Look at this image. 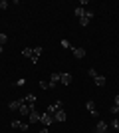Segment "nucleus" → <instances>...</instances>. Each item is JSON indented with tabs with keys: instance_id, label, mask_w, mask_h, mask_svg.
<instances>
[{
	"instance_id": "24",
	"label": "nucleus",
	"mask_w": 119,
	"mask_h": 133,
	"mask_svg": "<svg viewBox=\"0 0 119 133\" xmlns=\"http://www.w3.org/2000/svg\"><path fill=\"white\" fill-rule=\"evenodd\" d=\"M40 88H42V89H48V82H44V79H42V82H40Z\"/></svg>"
},
{
	"instance_id": "3",
	"label": "nucleus",
	"mask_w": 119,
	"mask_h": 133,
	"mask_svg": "<svg viewBox=\"0 0 119 133\" xmlns=\"http://www.w3.org/2000/svg\"><path fill=\"white\" fill-rule=\"evenodd\" d=\"M91 18H93V12H91V10H85V14L79 18V26H87V24L91 22Z\"/></svg>"
},
{
	"instance_id": "14",
	"label": "nucleus",
	"mask_w": 119,
	"mask_h": 133,
	"mask_svg": "<svg viewBox=\"0 0 119 133\" xmlns=\"http://www.w3.org/2000/svg\"><path fill=\"white\" fill-rule=\"evenodd\" d=\"M22 103H24V99H16V101H10V103H8V107H10L12 111H18Z\"/></svg>"
},
{
	"instance_id": "2",
	"label": "nucleus",
	"mask_w": 119,
	"mask_h": 133,
	"mask_svg": "<svg viewBox=\"0 0 119 133\" xmlns=\"http://www.w3.org/2000/svg\"><path fill=\"white\" fill-rule=\"evenodd\" d=\"M60 109H64V101H54V103H50V105H48V113H52V115H54V113H56V111H60Z\"/></svg>"
},
{
	"instance_id": "15",
	"label": "nucleus",
	"mask_w": 119,
	"mask_h": 133,
	"mask_svg": "<svg viewBox=\"0 0 119 133\" xmlns=\"http://www.w3.org/2000/svg\"><path fill=\"white\" fill-rule=\"evenodd\" d=\"M72 54H74L78 60H81V58L85 56V50H83V48H72Z\"/></svg>"
},
{
	"instance_id": "5",
	"label": "nucleus",
	"mask_w": 119,
	"mask_h": 133,
	"mask_svg": "<svg viewBox=\"0 0 119 133\" xmlns=\"http://www.w3.org/2000/svg\"><path fill=\"white\" fill-rule=\"evenodd\" d=\"M12 127H14V129H20V131H28V123L20 121V119H14V121H12Z\"/></svg>"
},
{
	"instance_id": "25",
	"label": "nucleus",
	"mask_w": 119,
	"mask_h": 133,
	"mask_svg": "<svg viewBox=\"0 0 119 133\" xmlns=\"http://www.w3.org/2000/svg\"><path fill=\"white\" fill-rule=\"evenodd\" d=\"M113 105H117V107H119V95H115V99H113Z\"/></svg>"
},
{
	"instance_id": "7",
	"label": "nucleus",
	"mask_w": 119,
	"mask_h": 133,
	"mask_svg": "<svg viewBox=\"0 0 119 133\" xmlns=\"http://www.w3.org/2000/svg\"><path fill=\"white\" fill-rule=\"evenodd\" d=\"M40 115L42 113H38V111H30V115H28V123H40Z\"/></svg>"
},
{
	"instance_id": "1",
	"label": "nucleus",
	"mask_w": 119,
	"mask_h": 133,
	"mask_svg": "<svg viewBox=\"0 0 119 133\" xmlns=\"http://www.w3.org/2000/svg\"><path fill=\"white\" fill-rule=\"evenodd\" d=\"M40 123H42L44 127H50L52 123H54V115H52V113H48V111H44V113L40 115Z\"/></svg>"
},
{
	"instance_id": "21",
	"label": "nucleus",
	"mask_w": 119,
	"mask_h": 133,
	"mask_svg": "<svg viewBox=\"0 0 119 133\" xmlns=\"http://www.w3.org/2000/svg\"><path fill=\"white\" fill-rule=\"evenodd\" d=\"M62 46L66 48V50H72V44H69L68 40H62Z\"/></svg>"
},
{
	"instance_id": "12",
	"label": "nucleus",
	"mask_w": 119,
	"mask_h": 133,
	"mask_svg": "<svg viewBox=\"0 0 119 133\" xmlns=\"http://www.w3.org/2000/svg\"><path fill=\"white\" fill-rule=\"evenodd\" d=\"M18 111H20V115H30V111H34V107H32V105H26V103H22Z\"/></svg>"
},
{
	"instance_id": "27",
	"label": "nucleus",
	"mask_w": 119,
	"mask_h": 133,
	"mask_svg": "<svg viewBox=\"0 0 119 133\" xmlns=\"http://www.w3.org/2000/svg\"><path fill=\"white\" fill-rule=\"evenodd\" d=\"M107 133H109V131H107Z\"/></svg>"
},
{
	"instance_id": "13",
	"label": "nucleus",
	"mask_w": 119,
	"mask_h": 133,
	"mask_svg": "<svg viewBox=\"0 0 119 133\" xmlns=\"http://www.w3.org/2000/svg\"><path fill=\"white\" fill-rule=\"evenodd\" d=\"M95 131L97 133H107V123L105 121H97L95 123Z\"/></svg>"
},
{
	"instance_id": "26",
	"label": "nucleus",
	"mask_w": 119,
	"mask_h": 133,
	"mask_svg": "<svg viewBox=\"0 0 119 133\" xmlns=\"http://www.w3.org/2000/svg\"><path fill=\"white\" fill-rule=\"evenodd\" d=\"M2 52H4V46H0V54H2Z\"/></svg>"
},
{
	"instance_id": "11",
	"label": "nucleus",
	"mask_w": 119,
	"mask_h": 133,
	"mask_svg": "<svg viewBox=\"0 0 119 133\" xmlns=\"http://www.w3.org/2000/svg\"><path fill=\"white\" fill-rule=\"evenodd\" d=\"M22 99H24V103H26V105H32V107H34V103H36V94H28L26 97H22Z\"/></svg>"
},
{
	"instance_id": "19",
	"label": "nucleus",
	"mask_w": 119,
	"mask_h": 133,
	"mask_svg": "<svg viewBox=\"0 0 119 133\" xmlns=\"http://www.w3.org/2000/svg\"><path fill=\"white\" fill-rule=\"evenodd\" d=\"M109 111H111V115H119V107L117 105H111V107H109Z\"/></svg>"
},
{
	"instance_id": "6",
	"label": "nucleus",
	"mask_w": 119,
	"mask_h": 133,
	"mask_svg": "<svg viewBox=\"0 0 119 133\" xmlns=\"http://www.w3.org/2000/svg\"><path fill=\"white\" fill-rule=\"evenodd\" d=\"M66 119H68V115H66V111H64V109H60V111H56V113H54V121L64 123Z\"/></svg>"
},
{
	"instance_id": "8",
	"label": "nucleus",
	"mask_w": 119,
	"mask_h": 133,
	"mask_svg": "<svg viewBox=\"0 0 119 133\" xmlns=\"http://www.w3.org/2000/svg\"><path fill=\"white\" fill-rule=\"evenodd\" d=\"M85 107H87V111H91V115H93V117H99L97 107H95V101H87V103H85Z\"/></svg>"
},
{
	"instance_id": "23",
	"label": "nucleus",
	"mask_w": 119,
	"mask_h": 133,
	"mask_svg": "<svg viewBox=\"0 0 119 133\" xmlns=\"http://www.w3.org/2000/svg\"><path fill=\"white\" fill-rule=\"evenodd\" d=\"M87 74H89L91 78H95V76H97V70H93V68H89V70H87Z\"/></svg>"
},
{
	"instance_id": "16",
	"label": "nucleus",
	"mask_w": 119,
	"mask_h": 133,
	"mask_svg": "<svg viewBox=\"0 0 119 133\" xmlns=\"http://www.w3.org/2000/svg\"><path fill=\"white\" fill-rule=\"evenodd\" d=\"M83 14H85V8H81V6H75V16L81 18Z\"/></svg>"
},
{
	"instance_id": "10",
	"label": "nucleus",
	"mask_w": 119,
	"mask_h": 133,
	"mask_svg": "<svg viewBox=\"0 0 119 133\" xmlns=\"http://www.w3.org/2000/svg\"><path fill=\"white\" fill-rule=\"evenodd\" d=\"M93 82H95V85H99V88H101V85H105V83H107V78H105V76H101V74H97L95 78H93Z\"/></svg>"
},
{
	"instance_id": "18",
	"label": "nucleus",
	"mask_w": 119,
	"mask_h": 133,
	"mask_svg": "<svg viewBox=\"0 0 119 133\" xmlns=\"http://www.w3.org/2000/svg\"><path fill=\"white\" fill-rule=\"evenodd\" d=\"M6 42H8V36H6L4 32H0V46H4Z\"/></svg>"
},
{
	"instance_id": "4",
	"label": "nucleus",
	"mask_w": 119,
	"mask_h": 133,
	"mask_svg": "<svg viewBox=\"0 0 119 133\" xmlns=\"http://www.w3.org/2000/svg\"><path fill=\"white\" fill-rule=\"evenodd\" d=\"M42 52H44V50H42L40 46H38V48H32V56H30V62H32V64H38L40 54H42Z\"/></svg>"
},
{
	"instance_id": "9",
	"label": "nucleus",
	"mask_w": 119,
	"mask_h": 133,
	"mask_svg": "<svg viewBox=\"0 0 119 133\" xmlns=\"http://www.w3.org/2000/svg\"><path fill=\"white\" fill-rule=\"evenodd\" d=\"M60 83H62V85H69V83H72V74H62V76H60Z\"/></svg>"
},
{
	"instance_id": "22",
	"label": "nucleus",
	"mask_w": 119,
	"mask_h": 133,
	"mask_svg": "<svg viewBox=\"0 0 119 133\" xmlns=\"http://www.w3.org/2000/svg\"><path fill=\"white\" fill-rule=\"evenodd\" d=\"M8 8V2L6 0H0V10H6Z\"/></svg>"
},
{
	"instance_id": "20",
	"label": "nucleus",
	"mask_w": 119,
	"mask_h": 133,
	"mask_svg": "<svg viewBox=\"0 0 119 133\" xmlns=\"http://www.w3.org/2000/svg\"><path fill=\"white\" fill-rule=\"evenodd\" d=\"M111 127H113L115 131H119V119H111Z\"/></svg>"
},
{
	"instance_id": "17",
	"label": "nucleus",
	"mask_w": 119,
	"mask_h": 133,
	"mask_svg": "<svg viewBox=\"0 0 119 133\" xmlns=\"http://www.w3.org/2000/svg\"><path fill=\"white\" fill-rule=\"evenodd\" d=\"M22 56L30 60V56H32V48H24V50H22Z\"/></svg>"
}]
</instances>
